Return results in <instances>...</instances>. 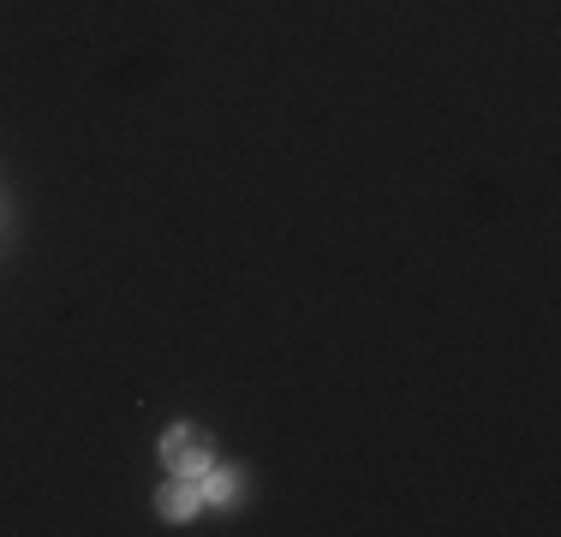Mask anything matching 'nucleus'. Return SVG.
<instances>
[{"mask_svg": "<svg viewBox=\"0 0 561 537\" xmlns=\"http://www.w3.org/2000/svg\"><path fill=\"white\" fill-rule=\"evenodd\" d=\"M162 460H168L173 478H204V472H209V436H204V430H192V424L168 430Z\"/></svg>", "mask_w": 561, "mask_h": 537, "instance_id": "nucleus-1", "label": "nucleus"}, {"mask_svg": "<svg viewBox=\"0 0 561 537\" xmlns=\"http://www.w3.org/2000/svg\"><path fill=\"white\" fill-rule=\"evenodd\" d=\"M162 514H168V519H192V514H197L192 478H180V483H168V490H162Z\"/></svg>", "mask_w": 561, "mask_h": 537, "instance_id": "nucleus-2", "label": "nucleus"}, {"mask_svg": "<svg viewBox=\"0 0 561 537\" xmlns=\"http://www.w3.org/2000/svg\"><path fill=\"white\" fill-rule=\"evenodd\" d=\"M209 495H216V502H233V495H239V472H209Z\"/></svg>", "mask_w": 561, "mask_h": 537, "instance_id": "nucleus-3", "label": "nucleus"}]
</instances>
